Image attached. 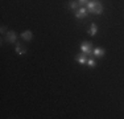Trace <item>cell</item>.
<instances>
[{
    "label": "cell",
    "instance_id": "1",
    "mask_svg": "<svg viewBox=\"0 0 124 119\" xmlns=\"http://www.w3.org/2000/svg\"><path fill=\"white\" fill-rule=\"evenodd\" d=\"M86 8H87L88 13L95 15V16H100V15H103V12H104L103 4L99 0H88V3L86 4Z\"/></svg>",
    "mask_w": 124,
    "mask_h": 119
},
{
    "label": "cell",
    "instance_id": "2",
    "mask_svg": "<svg viewBox=\"0 0 124 119\" xmlns=\"http://www.w3.org/2000/svg\"><path fill=\"white\" fill-rule=\"evenodd\" d=\"M87 15H88V11H87L86 7H83V5H82V7H79L78 9L75 11V17H77V19H79V20L86 19Z\"/></svg>",
    "mask_w": 124,
    "mask_h": 119
},
{
    "label": "cell",
    "instance_id": "3",
    "mask_svg": "<svg viewBox=\"0 0 124 119\" xmlns=\"http://www.w3.org/2000/svg\"><path fill=\"white\" fill-rule=\"evenodd\" d=\"M81 50L83 54H93V46H91L90 42H87V41H83V42L81 44Z\"/></svg>",
    "mask_w": 124,
    "mask_h": 119
},
{
    "label": "cell",
    "instance_id": "4",
    "mask_svg": "<svg viewBox=\"0 0 124 119\" xmlns=\"http://www.w3.org/2000/svg\"><path fill=\"white\" fill-rule=\"evenodd\" d=\"M5 41H7L8 44H16L17 34L15 33L13 31H8L7 33H5Z\"/></svg>",
    "mask_w": 124,
    "mask_h": 119
},
{
    "label": "cell",
    "instance_id": "5",
    "mask_svg": "<svg viewBox=\"0 0 124 119\" xmlns=\"http://www.w3.org/2000/svg\"><path fill=\"white\" fill-rule=\"evenodd\" d=\"M106 54V50L103 48H94L93 49V56L95 58H103Z\"/></svg>",
    "mask_w": 124,
    "mask_h": 119
},
{
    "label": "cell",
    "instance_id": "6",
    "mask_svg": "<svg viewBox=\"0 0 124 119\" xmlns=\"http://www.w3.org/2000/svg\"><path fill=\"white\" fill-rule=\"evenodd\" d=\"M74 60L77 62H78L79 65H82V66H85V65H87V58H86V54H83V53H79V54H77Z\"/></svg>",
    "mask_w": 124,
    "mask_h": 119
},
{
    "label": "cell",
    "instance_id": "7",
    "mask_svg": "<svg viewBox=\"0 0 124 119\" xmlns=\"http://www.w3.org/2000/svg\"><path fill=\"white\" fill-rule=\"evenodd\" d=\"M15 50H16V53H17L19 56H24L25 53H26V49H25V48L23 46L20 42H16V44H15Z\"/></svg>",
    "mask_w": 124,
    "mask_h": 119
},
{
    "label": "cell",
    "instance_id": "8",
    "mask_svg": "<svg viewBox=\"0 0 124 119\" xmlns=\"http://www.w3.org/2000/svg\"><path fill=\"white\" fill-rule=\"evenodd\" d=\"M20 36H21L23 40H24V41H28V42L32 40V38H33V33H32L31 31H24V32H21V34H20Z\"/></svg>",
    "mask_w": 124,
    "mask_h": 119
},
{
    "label": "cell",
    "instance_id": "9",
    "mask_svg": "<svg viewBox=\"0 0 124 119\" xmlns=\"http://www.w3.org/2000/svg\"><path fill=\"white\" fill-rule=\"evenodd\" d=\"M87 32H88V34L93 36V37H94V36H96V33H98V25H96L95 23H93L90 25V28H88Z\"/></svg>",
    "mask_w": 124,
    "mask_h": 119
},
{
    "label": "cell",
    "instance_id": "10",
    "mask_svg": "<svg viewBox=\"0 0 124 119\" xmlns=\"http://www.w3.org/2000/svg\"><path fill=\"white\" fill-rule=\"evenodd\" d=\"M79 5H81V4H79L78 1H75V0H71V1L67 3V8H69V9H71V11H74V12L79 8Z\"/></svg>",
    "mask_w": 124,
    "mask_h": 119
},
{
    "label": "cell",
    "instance_id": "11",
    "mask_svg": "<svg viewBox=\"0 0 124 119\" xmlns=\"http://www.w3.org/2000/svg\"><path fill=\"white\" fill-rule=\"evenodd\" d=\"M87 65H88V68L94 69V68H96V61L94 58H87Z\"/></svg>",
    "mask_w": 124,
    "mask_h": 119
},
{
    "label": "cell",
    "instance_id": "12",
    "mask_svg": "<svg viewBox=\"0 0 124 119\" xmlns=\"http://www.w3.org/2000/svg\"><path fill=\"white\" fill-rule=\"evenodd\" d=\"M77 1H78L81 5H86L87 3H88V0H77Z\"/></svg>",
    "mask_w": 124,
    "mask_h": 119
},
{
    "label": "cell",
    "instance_id": "13",
    "mask_svg": "<svg viewBox=\"0 0 124 119\" xmlns=\"http://www.w3.org/2000/svg\"><path fill=\"white\" fill-rule=\"evenodd\" d=\"M0 31H1V33H7V32H5V26H4V25L0 28Z\"/></svg>",
    "mask_w": 124,
    "mask_h": 119
}]
</instances>
